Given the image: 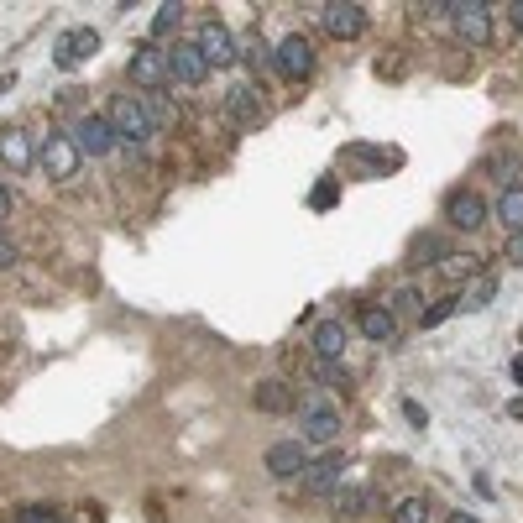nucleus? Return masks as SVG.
<instances>
[{"mask_svg":"<svg viewBox=\"0 0 523 523\" xmlns=\"http://www.w3.org/2000/svg\"><path fill=\"white\" fill-rule=\"evenodd\" d=\"M293 419H299V440L304 445H330L340 435V403L325 388L293 393Z\"/></svg>","mask_w":523,"mask_h":523,"instance_id":"obj_1","label":"nucleus"},{"mask_svg":"<svg viewBox=\"0 0 523 523\" xmlns=\"http://www.w3.org/2000/svg\"><path fill=\"white\" fill-rule=\"evenodd\" d=\"M105 126L116 131V147H142L152 136V121L142 110V95H116L105 105Z\"/></svg>","mask_w":523,"mask_h":523,"instance_id":"obj_2","label":"nucleus"},{"mask_svg":"<svg viewBox=\"0 0 523 523\" xmlns=\"http://www.w3.org/2000/svg\"><path fill=\"white\" fill-rule=\"evenodd\" d=\"M126 74L131 84H142V95H157V89H168V48H157V42H142L131 58H126Z\"/></svg>","mask_w":523,"mask_h":523,"instance_id":"obj_3","label":"nucleus"},{"mask_svg":"<svg viewBox=\"0 0 523 523\" xmlns=\"http://www.w3.org/2000/svg\"><path fill=\"white\" fill-rule=\"evenodd\" d=\"M37 163H42V173L53 178V184H68V178L79 173V147H74V136L68 131H53V136H42V147H37Z\"/></svg>","mask_w":523,"mask_h":523,"instance_id":"obj_4","label":"nucleus"},{"mask_svg":"<svg viewBox=\"0 0 523 523\" xmlns=\"http://www.w3.org/2000/svg\"><path fill=\"white\" fill-rule=\"evenodd\" d=\"M272 74H283V79H309L314 74V42L299 37V32H288L272 42Z\"/></svg>","mask_w":523,"mask_h":523,"instance_id":"obj_5","label":"nucleus"},{"mask_svg":"<svg viewBox=\"0 0 523 523\" xmlns=\"http://www.w3.org/2000/svg\"><path fill=\"white\" fill-rule=\"evenodd\" d=\"M346 466H351L346 450H325V456H309V466L299 471V487H304L309 497H325V492H335V487H340Z\"/></svg>","mask_w":523,"mask_h":523,"instance_id":"obj_6","label":"nucleus"},{"mask_svg":"<svg viewBox=\"0 0 523 523\" xmlns=\"http://www.w3.org/2000/svg\"><path fill=\"white\" fill-rule=\"evenodd\" d=\"M450 27H456V37L471 42V48H487L492 42V11L482 0H456V6H450Z\"/></svg>","mask_w":523,"mask_h":523,"instance_id":"obj_7","label":"nucleus"},{"mask_svg":"<svg viewBox=\"0 0 523 523\" xmlns=\"http://www.w3.org/2000/svg\"><path fill=\"white\" fill-rule=\"evenodd\" d=\"M194 48H199V58H204V68H231L236 58H241V48H236V37L220 27V21H204L199 27V37H194Z\"/></svg>","mask_w":523,"mask_h":523,"instance_id":"obj_8","label":"nucleus"},{"mask_svg":"<svg viewBox=\"0 0 523 523\" xmlns=\"http://www.w3.org/2000/svg\"><path fill=\"white\" fill-rule=\"evenodd\" d=\"M262 466H267V476H278V482H299V471L309 466V445L304 440H278V445H267Z\"/></svg>","mask_w":523,"mask_h":523,"instance_id":"obj_9","label":"nucleus"},{"mask_svg":"<svg viewBox=\"0 0 523 523\" xmlns=\"http://www.w3.org/2000/svg\"><path fill=\"white\" fill-rule=\"evenodd\" d=\"M0 168H11V173L37 168V142L27 136V126H0Z\"/></svg>","mask_w":523,"mask_h":523,"instance_id":"obj_10","label":"nucleus"},{"mask_svg":"<svg viewBox=\"0 0 523 523\" xmlns=\"http://www.w3.org/2000/svg\"><path fill=\"white\" fill-rule=\"evenodd\" d=\"M320 27H325L335 42H356L361 32H367V11L351 6V0H330V6L320 11Z\"/></svg>","mask_w":523,"mask_h":523,"instance_id":"obj_11","label":"nucleus"},{"mask_svg":"<svg viewBox=\"0 0 523 523\" xmlns=\"http://www.w3.org/2000/svg\"><path fill=\"white\" fill-rule=\"evenodd\" d=\"M68 136H74L79 157H110V152H116V131L105 126V116H79Z\"/></svg>","mask_w":523,"mask_h":523,"instance_id":"obj_12","label":"nucleus"},{"mask_svg":"<svg viewBox=\"0 0 523 523\" xmlns=\"http://www.w3.org/2000/svg\"><path fill=\"white\" fill-rule=\"evenodd\" d=\"M100 53V32L95 27H68L58 37V48H53V63L58 68H79L84 58H95Z\"/></svg>","mask_w":523,"mask_h":523,"instance_id":"obj_13","label":"nucleus"},{"mask_svg":"<svg viewBox=\"0 0 523 523\" xmlns=\"http://www.w3.org/2000/svg\"><path fill=\"white\" fill-rule=\"evenodd\" d=\"M225 116H231V126L252 131V126L267 121V105H262V95L252 84H231V95H225Z\"/></svg>","mask_w":523,"mask_h":523,"instance_id":"obj_14","label":"nucleus"},{"mask_svg":"<svg viewBox=\"0 0 523 523\" xmlns=\"http://www.w3.org/2000/svg\"><path fill=\"white\" fill-rule=\"evenodd\" d=\"M168 74H173V84L199 89L204 79H210V68H204V58H199L194 42H173V48H168Z\"/></svg>","mask_w":523,"mask_h":523,"instance_id":"obj_15","label":"nucleus"},{"mask_svg":"<svg viewBox=\"0 0 523 523\" xmlns=\"http://www.w3.org/2000/svg\"><path fill=\"white\" fill-rule=\"evenodd\" d=\"M445 220L450 225H456V231H482V225H487V204H482V194H471V189H456V194H450L445 199Z\"/></svg>","mask_w":523,"mask_h":523,"instance_id":"obj_16","label":"nucleus"},{"mask_svg":"<svg viewBox=\"0 0 523 523\" xmlns=\"http://www.w3.org/2000/svg\"><path fill=\"white\" fill-rule=\"evenodd\" d=\"M356 325H361V335H367L372 346H393V340H398V314L388 304H361Z\"/></svg>","mask_w":523,"mask_h":523,"instance_id":"obj_17","label":"nucleus"},{"mask_svg":"<svg viewBox=\"0 0 523 523\" xmlns=\"http://www.w3.org/2000/svg\"><path fill=\"white\" fill-rule=\"evenodd\" d=\"M346 325H340V320H320V325H314V361H340V356H346Z\"/></svg>","mask_w":523,"mask_h":523,"instance_id":"obj_18","label":"nucleus"},{"mask_svg":"<svg viewBox=\"0 0 523 523\" xmlns=\"http://www.w3.org/2000/svg\"><path fill=\"white\" fill-rule=\"evenodd\" d=\"M487 215H492L497 225H503L508 236H523V184H518V189H503V194H497V204H492Z\"/></svg>","mask_w":523,"mask_h":523,"instance_id":"obj_19","label":"nucleus"},{"mask_svg":"<svg viewBox=\"0 0 523 523\" xmlns=\"http://www.w3.org/2000/svg\"><path fill=\"white\" fill-rule=\"evenodd\" d=\"M492 293H497V278H492V272H471V278L461 283V293H456V309H487Z\"/></svg>","mask_w":523,"mask_h":523,"instance_id":"obj_20","label":"nucleus"},{"mask_svg":"<svg viewBox=\"0 0 523 523\" xmlns=\"http://www.w3.org/2000/svg\"><path fill=\"white\" fill-rule=\"evenodd\" d=\"M450 252H445V236H435V231H424V236H414V246H408V267H440Z\"/></svg>","mask_w":523,"mask_h":523,"instance_id":"obj_21","label":"nucleus"},{"mask_svg":"<svg viewBox=\"0 0 523 523\" xmlns=\"http://www.w3.org/2000/svg\"><path fill=\"white\" fill-rule=\"evenodd\" d=\"M257 408H262V414H293V388L283 377H267L257 388Z\"/></svg>","mask_w":523,"mask_h":523,"instance_id":"obj_22","label":"nucleus"},{"mask_svg":"<svg viewBox=\"0 0 523 523\" xmlns=\"http://www.w3.org/2000/svg\"><path fill=\"white\" fill-rule=\"evenodd\" d=\"M142 110H147L152 131H168V126H178V105L168 100V89H157V95H142Z\"/></svg>","mask_w":523,"mask_h":523,"instance_id":"obj_23","label":"nucleus"},{"mask_svg":"<svg viewBox=\"0 0 523 523\" xmlns=\"http://www.w3.org/2000/svg\"><path fill=\"white\" fill-rule=\"evenodd\" d=\"M367 503H372V492H361V487L335 492V523H356L361 513H367Z\"/></svg>","mask_w":523,"mask_h":523,"instance_id":"obj_24","label":"nucleus"},{"mask_svg":"<svg viewBox=\"0 0 523 523\" xmlns=\"http://www.w3.org/2000/svg\"><path fill=\"white\" fill-rule=\"evenodd\" d=\"M178 21H184V6H173V0H168V6H157V11H152V37H147V42H157V48H163V37L178 32Z\"/></svg>","mask_w":523,"mask_h":523,"instance_id":"obj_25","label":"nucleus"},{"mask_svg":"<svg viewBox=\"0 0 523 523\" xmlns=\"http://www.w3.org/2000/svg\"><path fill=\"white\" fill-rule=\"evenodd\" d=\"M429 497H419V492H408V497H398L393 503V523H429Z\"/></svg>","mask_w":523,"mask_h":523,"instance_id":"obj_26","label":"nucleus"},{"mask_svg":"<svg viewBox=\"0 0 523 523\" xmlns=\"http://www.w3.org/2000/svg\"><path fill=\"white\" fill-rule=\"evenodd\" d=\"M450 314H456V299H440V304H424V314H419V330H435V325H445Z\"/></svg>","mask_w":523,"mask_h":523,"instance_id":"obj_27","label":"nucleus"},{"mask_svg":"<svg viewBox=\"0 0 523 523\" xmlns=\"http://www.w3.org/2000/svg\"><path fill=\"white\" fill-rule=\"evenodd\" d=\"M492 173H497V184H503V189H518L523 157H497V163H492Z\"/></svg>","mask_w":523,"mask_h":523,"instance_id":"obj_28","label":"nucleus"},{"mask_svg":"<svg viewBox=\"0 0 523 523\" xmlns=\"http://www.w3.org/2000/svg\"><path fill=\"white\" fill-rule=\"evenodd\" d=\"M388 309H393V314H398V309H403V314H424V293H419V288H398V299H393Z\"/></svg>","mask_w":523,"mask_h":523,"instance_id":"obj_29","label":"nucleus"},{"mask_svg":"<svg viewBox=\"0 0 523 523\" xmlns=\"http://www.w3.org/2000/svg\"><path fill=\"white\" fill-rule=\"evenodd\" d=\"M330 199H340V184H335V178H320V184H314V194H309V204H314V210H325Z\"/></svg>","mask_w":523,"mask_h":523,"instance_id":"obj_30","label":"nucleus"},{"mask_svg":"<svg viewBox=\"0 0 523 523\" xmlns=\"http://www.w3.org/2000/svg\"><path fill=\"white\" fill-rule=\"evenodd\" d=\"M241 58L252 63V68H272V53H267V42H257V37H252V42H246V48H241Z\"/></svg>","mask_w":523,"mask_h":523,"instance_id":"obj_31","label":"nucleus"},{"mask_svg":"<svg viewBox=\"0 0 523 523\" xmlns=\"http://www.w3.org/2000/svg\"><path fill=\"white\" fill-rule=\"evenodd\" d=\"M16 523H63V518H58L53 508H42V503H32V508H21V513H16Z\"/></svg>","mask_w":523,"mask_h":523,"instance_id":"obj_32","label":"nucleus"},{"mask_svg":"<svg viewBox=\"0 0 523 523\" xmlns=\"http://www.w3.org/2000/svg\"><path fill=\"white\" fill-rule=\"evenodd\" d=\"M403 419L414 424L419 435H424V429H429V414H424V403H419V398H403Z\"/></svg>","mask_w":523,"mask_h":523,"instance_id":"obj_33","label":"nucleus"},{"mask_svg":"<svg viewBox=\"0 0 523 523\" xmlns=\"http://www.w3.org/2000/svg\"><path fill=\"white\" fill-rule=\"evenodd\" d=\"M440 272H445V278H471L476 262H471V257H445V262H440Z\"/></svg>","mask_w":523,"mask_h":523,"instance_id":"obj_34","label":"nucleus"},{"mask_svg":"<svg viewBox=\"0 0 523 523\" xmlns=\"http://www.w3.org/2000/svg\"><path fill=\"white\" fill-rule=\"evenodd\" d=\"M314 377H320L325 388H330V382H340V361H314Z\"/></svg>","mask_w":523,"mask_h":523,"instance_id":"obj_35","label":"nucleus"},{"mask_svg":"<svg viewBox=\"0 0 523 523\" xmlns=\"http://www.w3.org/2000/svg\"><path fill=\"white\" fill-rule=\"evenodd\" d=\"M503 257H508L513 267H523V236H508V246H503Z\"/></svg>","mask_w":523,"mask_h":523,"instance_id":"obj_36","label":"nucleus"},{"mask_svg":"<svg viewBox=\"0 0 523 523\" xmlns=\"http://www.w3.org/2000/svg\"><path fill=\"white\" fill-rule=\"evenodd\" d=\"M11 262H16V241L0 236V267H11Z\"/></svg>","mask_w":523,"mask_h":523,"instance_id":"obj_37","label":"nucleus"},{"mask_svg":"<svg viewBox=\"0 0 523 523\" xmlns=\"http://www.w3.org/2000/svg\"><path fill=\"white\" fill-rule=\"evenodd\" d=\"M508 21H513V32L523 37V0H513V6H508Z\"/></svg>","mask_w":523,"mask_h":523,"instance_id":"obj_38","label":"nucleus"},{"mask_svg":"<svg viewBox=\"0 0 523 523\" xmlns=\"http://www.w3.org/2000/svg\"><path fill=\"white\" fill-rule=\"evenodd\" d=\"M11 204H16V199H11V189H6V184H0V220H6V215H11Z\"/></svg>","mask_w":523,"mask_h":523,"instance_id":"obj_39","label":"nucleus"},{"mask_svg":"<svg viewBox=\"0 0 523 523\" xmlns=\"http://www.w3.org/2000/svg\"><path fill=\"white\" fill-rule=\"evenodd\" d=\"M513 382H518V388H523V356H513Z\"/></svg>","mask_w":523,"mask_h":523,"instance_id":"obj_40","label":"nucleus"},{"mask_svg":"<svg viewBox=\"0 0 523 523\" xmlns=\"http://www.w3.org/2000/svg\"><path fill=\"white\" fill-rule=\"evenodd\" d=\"M450 523H482V518H471V513H456V518H450Z\"/></svg>","mask_w":523,"mask_h":523,"instance_id":"obj_41","label":"nucleus"}]
</instances>
